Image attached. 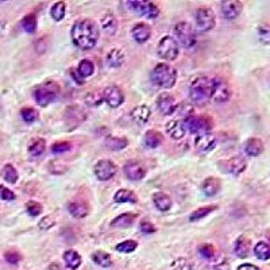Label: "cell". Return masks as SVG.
<instances>
[{"label":"cell","instance_id":"obj_5","mask_svg":"<svg viewBox=\"0 0 270 270\" xmlns=\"http://www.w3.org/2000/svg\"><path fill=\"white\" fill-rule=\"evenodd\" d=\"M184 124L185 131H189L191 134H208L210 130L212 128V122L210 118L207 117H187L183 122Z\"/></svg>","mask_w":270,"mask_h":270},{"label":"cell","instance_id":"obj_47","mask_svg":"<svg viewBox=\"0 0 270 270\" xmlns=\"http://www.w3.org/2000/svg\"><path fill=\"white\" fill-rule=\"evenodd\" d=\"M26 210H27V212H29V215H30V216L35 218V216H39V215H41L42 206L37 201H29L26 204Z\"/></svg>","mask_w":270,"mask_h":270},{"label":"cell","instance_id":"obj_24","mask_svg":"<svg viewBox=\"0 0 270 270\" xmlns=\"http://www.w3.org/2000/svg\"><path fill=\"white\" fill-rule=\"evenodd\" d=\"M100 26L105 34H108V35H114V34L117 33V30H118L117 18H115L111 12H107V14L101 18Z\"/></svg>","mask_w":270,"mask_h":270},{"label":"cell","instance_id":"obj_21","mask_svg":"<svg viewBox=\"0 0 270 270\" xmlns=\"http://www.w3.org/2000/svg\"><path fill=\"white\" fill-rule=\"evenodd\" d=\"M220 180L216 178V177H208L206 180L202 181L201 189L204 192V195L208 196V197H212V196L218 195L219 192H220Z\"/></svg>","mask_w":270,"mask_h":270},{"label":"cell","instance_id":"obj_34","mask_svg":"<svg viewBox=\"0 0 270 270\" xmlns=\"http://www.w3.org/2000/svg\"><path fill=\"white\" fill-rule=\"evenodd\" d=\"M95 72V65L92 61L89 60H83L80 61L79 68H77V73L81 79H86V77H91L94 75Z\"/></svg>","mask_w":270,"mask_h":270},{"label":"cell","instance_id":"obj_43","mask_svg":"<svg viewBox=\"0 0 270 270\" xmlns=\"http://www.w3.org/2000/svg\"><path fill=\"white\" fill-rule=\"evenodd\" d=\"M20 117L22 119L26 122V123H34L35 120H38L39 118V112H38L35 108H31V107H26L20 111Z\"/></svg>","mask_w":270,"mask_h":270},{"label":"cell","instance_id":"obj_8","mask_svg":"<svg viewBox=\"0 0 270 270\" xmlns=\"http://www.w3.org/2000/svg\"><path fill=\"white\" fill-rule=\"evenodd\" d=\"M216 18L214 11L208 7H201L196 11V25L200 31H210L215 27Z\"/></svg>","mask_w":270,"mask_h":270},{"label":"cell","instance_id":"obj_22","mask_svg":"<svg viewBox=\"0 0 270 270\" xmlns=\"http://www.w3.org/2000/svg\"><path fill=\"white\" fill-rule=\"evenodd\" d=\"M246 161H244L243 157H240V155H236V157L230 158L229 161H227V169H229V172L234 176H239L240 173H243L246 170Z\"/></svg>","mask_w":270,"mask_h":270},{"label":"cell","instance_id":"obj_1","mask_svg":"<svg viewBox=\"0 0 270 270\" xmlns=\"http://www.w3.org/2000/svg\"><path fill=\"white\" fill-rule=\"evenodd\" d=\"M100 37L98 25L91 19H81L72 27V41L83 50L94 49Z\"/></svg>","mask_w":270,"mask_h":270},{"label":"cell","instance_id":"obj_50","mask_svg":"<svg viewBox=\"0 0 270 270\" xmlns=\"http://www.w3.org/2000/svg\"><path fill=\"white\" fill-rule=\"evenodd\" d=\"M139 229H141V231H142L143 234L155 233V227H154V224L151 223V221L146 220V219L141 221V224H139Z\"/></svg>","mask_w":270,"mask_h":270},{"label":"cell","instance_id":"obj_44","mask_svg":"<svg viewBox=\"0 0 270 270\" xmlns=\"http://www.w3.org/2000/svg\"><path fill=\"white\" fill-rule=\"evenodd\" d=\"M258 38L259 41L262 42L263 45H270V25L269 23H263L261 26H258Z\"/></svg>","mask_w":270,"mask_h":270},{"label":"cell","instance_id":"obj_28","mask_svg":"<svg viewBox=\"0 0 270 270\" xmlns=\"http://www.w3.org/2000/svg\"><path fill=\"white\" fill-rule=\"evenodd\" d=\"M135 219H137V215L131 214V212L122 214L111 221V226H112V227H117V229H127V227L134 224Z\"/></svg>","mask_w":270,"mask_h":270},{"label":"cell","instance_id":"obj_29","mask_svg":"<svg viewBox=\"0 0 270 270\" xmlns=\"http://www.w3.org/2000/svg\"><path fill=\"white\" fill-rule=\"evenodd\" d=\"M68 211L71 212L72 216H75V218L77 219L85 218L86 215H88V212H89V211H88V207H86L85 204H83V202H79V201L69 202Z\"/></svg>","mask_w":270,"mask_h":270},{"label":"cell","instance_id":"obj_18","mask_svg":"<svg viewBox=\"0 0 270 270\" xmlns=\"http://www.w3.org/2000/svg\"><path fill=\"white\" fill-rule=\"evenodd\" d=\"M130 115H131V118H132V120H134V122H137V123H139V124H145V123H147V122H149V119H150L151 111H150V108L147 107V105L141 104V105H137V107H134V108L131 109Z\"/></svg>","mask_w":270,"mask_h":270},{"label":"cell","instance_id":"obj_52","mask_svg":"<svg viewBox=\"0 0 270 270\" xmlns=\"http://www.w3.org/2000/svg\"><path fill=\"white\" fill-rule=\"evenodd\" d=\"M6 259L10 263H18L19 262V255L15 252H8L6 253Z\"/></svg>","mask_w":270,"mask_h":270},{"label":"cell","instance_id":"obj_11","mask_svg":"<svg viewBox=\"0 0 270 270\" xmlns=\"http://www.w3.org/2000/svg\"><path fill=\"white\" fill-rule=\"evenodd\" d=\"M94 173L95 176L98 177V180L108 181L117 174V166L114 165V162L109 160H100L96 162Z\"/></svg>","mask_w":270,"mask_h":270},{"label":"cell","instance_id":"obj_54","mask_svg":"<svg viewBox=\"0 0 270 270\" xmlns=\"http://www.w3.org/2000/svg\"><path fill=\"white\" fill-rule=\"evenodd\" d=\"M49 270H62L61 269L60 265H57V263H52L49 266Z\"/></svg>","mask_w":270,"mask_h":270},{"label":"cell","instance_id":"obj_16","mask_svg":"<svg viewBox=\"0 0 270 270\" xmlns=\"http://www.w3.org/2000/svg\"><path fill=\"white\" fill-rule=\"evenodd\" d=\"M157 107L158 111H160L162 115L169 117V115H172V114L176 111V100H174V98H173L172 95L161 94L157 99Z\"/></svg>","mask_w":270,"mask_h":270},{"label":"cell","instance_id":"obj_53","mask_svg":"<svg viewBox=\"0 0 270 270\" xmlns=\"http://www.w3.org/2000/svg\"><path fill=\"white\" fill-rule=\"evenodd\" d=\"M236 270H261V269L255 266V265H253V263H243V265H240Z\"/></svg>","mask_w":270,"mask_h":270},{"label":"cell","instance_id":"obj_38","mask_svg":"<svg viewBox=\"0 0 270 270\" xmlns=\"http://www.w3.org/2000/svg\"><path fill=\"white\" fill-rule=\"evenodd\" d=\"M254 254L261 261H267L270 258V246L265 242H259L255 244Z\"/></svg>","mask_w":270,"mask_h":270},{"label":"cell","instance_id":"obj_33","mask_svg":"<svg viewBox=\"0 0 270 270\" xmlns=\"http://www.w3.org/2000/svg\"><path fill=\"white\" fill-rule=\"evenodd\" d=\"M128 141L126 138H119V137H108L105 139V146L109 147L111 150H123L124 147H127Z\"/></svg>","mask_w":270,"mask_h":270},{"label":"cell","instance_id":"obj_48","mask_svg":"<svg viewBox=\"0 0 270 270\" xmlns=\"http://www.w3.org/2000/svg\"><path fill=\"white\" fill-rule=\"evenodd\" d=\"M200 254L204 257L206 259H212L215 255V249L212 244H202L199 249Z\"/></svg>","mask_w":270,"mask_h":270},{"label":"cell","instance_id":"obj_19","mask_svg":"<svg viewBox=\"0 0 270 270\" xmlns=\"http://www.w3.org/2000/svg\"><path fill=\"white\" fill-rule=\"evenodd\" d=\"M265 150L263 142L258 138H249L244 143V153L250 157H258Z\"/></svg>","mask_w":270,"mask_h":270},{"label":"cell","instance_id":"obj_6","mask_svg":"<svg viewBox=\"0 0 270 270\" xmlns=\"http://www.w3.org/2000/svg\"><path fill=\"white\" fill-rule=\"evenodd\" d=\"M58 92H60L58 85L52 81V83H48L45 85L38 86L37 89L34 91V98H35V101H37L38 105L46 107V105H49L50 103L54 101Z\"/></svg>","mask_w":270,"mask_h":270},{"label":"cell","instance_id":"obj_27","mask_svg":"<svg viewBox=\"0 0 270 270\" xmlns=\"http://www.w3.org/2000/svg\"><path fill=\"white\" fill-rule=\"evenodd\" d=\"M153 202L154 206L157 207L160 211H162V212H166V211H169L172 208V199H170L166 193H162V192L154 193Z\"/></svg>","mask_w":270,"mask_h":270},{"label":"cell","instance_id":"obj_25","mask_svg":"<svg viewBox=\"0 0 270 270\" xmlns=\"http://www.w3.org/2000/svg\"><path fill=\"white\" fill-rule=\"evenodd\" d=\"M234 252L239 258H248L250 254V240L244 236H239L234 244Z\"/></svg>","mask_w":270,"mask_h":270},{"label":"cell","instance_id":"obj_36","mask_svg":"<svg viewBox=\"0 0 270 270\" xmlns=\"http://www.w3.org/2000/svg\"><path fill=\"white\" fill-rule=\"evenodd\" d=\"M92 259H94V262L100 265L101 267H109L112 265V259H111V255L108 253L95 252L92 254Z\"/></svg>","mask_w":270,"mask_h":270},{"label":"cell","instance_id":"obj_17","mask_svg":"<svg viewBox=\"0 0 270 270\" xmlns=\"http://www.w3.org/2000/svg\"><path fill=\"white\" fill-rule=\"evenodd\" d=\"M65 119H66V123L69 127H76V126H79L80 123H83L85 120V112H83V109L80 107H76V105L68 107Z\"/></svg>","mask_w":270,"mask_h":270},{"label":"cell","instance_id":"obj_30","mask_svg":"<svg viewBox=\"0 0 270 270\" xmlns=\"http://www.w3.org/2000/svg\"><path fill=\"white\" fill-rule=\"evenodd\" d=\"M164 141V137H162L161 132L155 131V130H149V131L145 134V145L150 149H155L162 143Z\"/></svg>","mask_w":270,"mask_h":270},{"label":"cell","instance_id":"obj_35","mask_svg":"<svg viewBox=\"0 0 270 270\" xmlns=\"http://www.w3.org/2000/svg\"><path fill=\"white\" fill-rule=\"evenodd\" d=\"M46 150V142L43 139H34L33 142L29 146V153L33 157H39L42 154L45 153Z\"/></svg>","mask_w":270,"mask_h":270},{"label":"cell","instance_id":"obj_37","mask_svg":"<svg viewBox=\"0 0 270 270\" xmlns=\"http://www.w3.org/2000/svg\"><path fill=\"white\" fill-rule=\"evenodd\" d=\"M50 14H52V18L56 20V22H60L62 20L66 14V6H65L64 2H57V3L53 4L52 10H50Z\"/></svg>","mask_w":270,"mask_h":270},{"label":"cell","instance_id":"obj_9","mask_svg":"<svg viewBox=\"0 0 270 270\" xmlns=\"http://www.w3.org/2000/svg\"><path fill=\"white\" fill-rule=\"evenodd\" d=\"M127 6L131 8L132 11L138 15L146 16L149 19L157 18L160 15V10L154 3L151 2H128Z\"/></svg>","mask_w":270,"mask_h":270},{"label":"cell","instance_id":"obj_40","mask_svg":"<svg viewBox=\"0 0 270 270\" xmlns=\"http://www.w3.org/2000/svg\"><path fill=\"white\" fill-rule=\"evenodd\" d=\"M2 176H3L4 180L7 181V183H10V184H15L16 181H18V172H16V169L12 165L4 166Z\"/></svg>","mask_w":270,"mask_h":270},{"label":"cell","instance_id":"obj_12","mask_svg":"<svg viewBox=\"0 0 270 270\" xmlns=\"http://www.w3.org/2000/svg\"><path fill=\"white\" fill-rule=\"evenodd\" d=\"M103 100L111 107V108H118L119 105L123 104L124 95L119 86L109 85L107 86L103 92Z\"/></svg>","mask_w":270,"mask_h":270},{"label":"cell","instance_id":"obj_23","mask_svg":"<svg viewBox=\"0 0 270 270\" xmlns=\"http://www.w3.org/2000/svg\"><path fill=\"white\" fill-rule=\"evenodd\" d=\"M166 132L173 139H183L187 131H185L183 122H180V120H170L169 123H166Z\"/></svg>","mask_w":270,"mask_h":270},{"label":"cell","instance_id":"obj_15","mask_svg":"<svg viewBox=\"0 0 270 270\" xmlns=\"http://www.w3.org/2000/svg\"><path fill=\"white\" fill-rule=\"evenodd\" d=\"M243 8V4L238 2V0H229V2H223L221 3V15L223 18L233 20L240 15Z\"/></svg>","mask_w":270,"mask_h":270},{"label":"cell","instance_id":"obj_3","mask_svg":"<svg viewBox=\"0 0 270 270\" xmlns=\"http://www.w3.org/2000/svg\"><path fill=\"white\" fill-rule=\"evenodd\" d=\"M151 81L160 88H165V89H170L174 86L177 81V72L173 66L169 64H158L151 71Z\"/></svg>","mask_w":270,"mask_h":270},{"label":"cell","instance_id":"obj_46","mask_svg":"<svg viewBox=\"0 0 270 270\" xmlns=\"http://www.w3.org/2000/svg\"><path fill=\"white\" fill-rule=\"evenodd\" d=\"M72 149V145L69 142H65V141H61V142L53 143L52 146V153L54 154H64L66 151H69Z\"/></svg>","mask_w":270,"mask_h":270},{"label":"cell","instance_id":"obj_4","mask_svg":"<svg viewBox=\"0 0 270 270\" xmlns=\"http://www.w3.org/2000/svg\"><path fill=\"white\" fill-rule=\"evenodd\" d=\"M174 37H176L177 43H180L187 49H191L196 45L195 30L188 22L177 23L174 26Z\"/></svg>","mask_w":270,"mask_h":270},{"label":"cell","instance_id":"obj_26","mask_svg":"<svg viewBox=\"0 0 270 270\" xmlns=\"http://www.w3.org/2000/svg\"><path fill=\"white\" fill-rule=\"evenodd\" d=\"M105 62L109 68H120L124 64V53L120 49H111L107 54Z\"/></svg>","mask_w":270,"mask_h":270},{"label":"cell","instance_id":"obj_14","mask_svg":"<svg viewBox=\"0 0 270 270\" xmlns=\"http://www.w3.org/2000/svg\"><path fill=\"white\" fill-rule=\"evenodd\" d=\"M216 138H215L212 134H200L196 137L195 139V147L196 150L200 151V153H208V151L214 150L215 146H216Z\"/></svg>","mask_w":270,"mask_h":270},{"label":"cell","instance_id":"obj_31","mask_svg":"<svg viewBox=\"0 0 270 270\" xmlns=\"http://www.w3.org/2000/svg\"><path fill=\"white\" fill-rule=\"evenodd\" d=\"M64 262L66 267L75 270L81 265V257L79 253H76L75 250H68L64 254Z\"/></svg>","mask_w":270,"mask_h":270},{"label":"cell","instance_id":"obj_41","mask_svg":"<svg viewBox=\"0 0 270 270\" xmlns=\"http://www.w3.org/2000/svg\"><path fill=\"white\" fill-rule=\"evenodd\" d=\"M216 210V206H211V207H201V208H199V210H196L192 212V215L189 216V220L191 221H197L200 220V219L206 218L207 215H210L212 211Z\"/></svg>","mask_w":270,"mask_h":270},{"label":"cell","instance_id":"obj_42","mask_svg":"<svg viewBox=\"0 0 270 270\" xmlns=\"http://www.w3.org/2000/svg\"><path fill=\"white\" fill-rule=\"evenodd\" d=\"M85 104L88 107H98V105L101 104V101H103V94L98 92V91H95V92H89V94L85 95Z\"/></svg>","mask_w":270,"mask_h":270},{"label":"cell","instance_id":"obj_7","mask_svg":"<svg viewBox=\"0 0 270 270\" xmlns=\"http://www.w3.org/2000/svg\"><path fill=\"white\" fill-rule=\"evenodd\" d=\"M157 53L158 56L166 61L176 60L178 57V43L173 37L165 35V37H162V39L158 43Z\"/></svg>","mask_w":270,"mask_h":270},{"label":"cell","instance_id":"obj_20","mask_svg":"<svg viewBox=\"0 0 270 270\" xmlns=\"http://www.w3.org/2000/svg\"><path fill=\"white\" fill-rule=\"evenodd\" d=\"M131 34L132 38H134L138 43H145V42L150 38L151 29L150 26H147L145 23H138V25H135V26L132 27Z\"/></svg>","mask_w":270,"mask_h":270},{"label":"cell","instance_id":"obj_13","mask_svg":"<svg viewBox=\"0 0 270 270\" xmlns=\"http://www.w3.org/2000/svg\"><path fill=\"white\" fill-rule=\"evenodd\" d=\"M123 172L127 178L131 181H139L142 180L143 177L146 176V169L145 166L138 161H128L123 168Z\"/></svg>","mask_w":270,"mask_h":270},{"label":"cell","instance_id":"obj_2","mask_svg":"<svg viewBox=\"0 0 270 270\" xmlns=\"http://www.w3.org/2000/svg\"><path fill=\"white\" fill-rule=\"evenodd\" d=\"M212 92H214V79H210L207 76L196 77L189 88L191 100L197 105H204L212 100Z\"/></svg>","mask_w":270,"mask_h":270},{"label":"cell","instance_id":"obj_45","mask_svg":"<svg viewBox=\"0 0 270 270\" xmlns=\"http://www.w3.org/2000/svg\"><path fill=\"white\" fill-rule=\"evenodd\" d=\"M138 243L135 240H124V242H120L119 244H117V252L119 253H132L137 249Z\"/></svg>","mask_w":270,"mask_h":270},{"label":"cell","instance_id":"obj_49","mask_svg":"<svg viewBox=\"0 0 270 270\" xmlns=\"http://www.w3.org/2000/svg\"><path fill=\"white\" fill-rule=\"evenodd\" d=\"M15 193L11 191V189H8L7 187H3V185H0V199L7 200V201H11V200H15Z\"/></svg>","mask_w":270,"mask_h":270},{"label":"cell","instance_id":"obj_51","mask_svg":"<svg viewBox=\"0 0 270 270\" xmlns=\"http://www.w3.org/2000/svg\"><path fill=\"white\" fill-rule=\"evenodd\" d=\"M53 226H54V219L52 216H45V218H42V220L39 221V227L42 230H49L52 229Z\"/></svg>","mask_w":270,"mask_h":270},{"label":"cell","instance_id":"obj_39","mask_svg":"<svg viewBox=\"0 0 270 270\" xmlns=\"http://www.w3.org/2000/svg\"><path fill=\"white\" fill-rule=\"evenodd\" d=\"M22 26L29 34H34L35 33V30H37V26H38L37 16L34 15V14H29V15H26L22 19Z\"/></svg>","mask_w":270,"mask_h":270},{"label":"cell","instance_id":"obj_10","mask_svg":"<svg viewBox=\"0 0 270 270\" xmlns=\"http://www.w3.org/2000/svg\"><path fill=\"white\" fill-rule=\"evenodd\" d=\"M231 86L230 84L223 79H214V92H212V100L215 103H226L231 98Z\"/></svg>","mask_w":270,"mask_h":270},{"label":"cell","instance_id":"obj_32","mask_svg":"<svg viewBox=\"0 0 270 270\" xmlns=\"http://www.w3.org/2000/svg\"><path fill=\"white\" fill-rule=\"evenodd\" d=\"M114 200H115V202H132L134 204V202L138 201V197L130 189H119L114 196Z\"/></svg>","mask_w":270,"mask_h":270}]
</instances>
